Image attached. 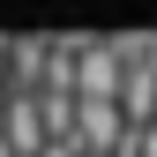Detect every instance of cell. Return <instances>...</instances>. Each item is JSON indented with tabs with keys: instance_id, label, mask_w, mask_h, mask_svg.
Wrapping results in <instances>:
<instances>
[{
	"instance_id": "6da1fadb",
	"label": "cell",
	"mask_w": 157,
	"mask_h": 157,
	"mask_svg": "<svg viewBox=\"0 0 157 157\" xmlns=\"http://www.w3.org/2000/svg\"><path fill=\"white\" fill-rule=\"evenodd\" d=\"M127 67H135L127 37H82V67H75V97H105V105H120V90H127Z\"/></svg>"
},
{
	"instance_id": "7a4b0ae2",
	"label": "cell",
	"mask_w": 157,
	"mask_h": 157,
	"mask_svg": "<svg viewBox=\"0 0 157 157\" xmlns=\"http://www.w3.org/2000/svg\"><path fill=\"white\" fill-rule=\"evenodd\" d=\"M127 135H135V127H127V112H120V105L82 97V112H75V142H82V157H112Z\"/></svg>"
},
{
	"instance_id": "3957f363",
	"label": "cell",
	"mask_w": 157,
	"mask_h": 157,
	"mask_svg": "<svg viewBox=\"0 0 157 157\" xmlns=\"http://www.w3.org/2000/svg\"><path fill=\"white\" fill-rule=\"evenodd\" d=\"M45 67H52V37L15 30V45H8V82H15V97H37V90H45Z\"/></svg>"
},
{
	"instance_id": "277c9868",
	"label": "cell",
	"mask_w": 157,
	"mask_h": 157,
	"mask_svg": "<svg viewBox=\"0 0 157 157\" xmlns=\"http://www.w3.org/2000/svg\"><path fill=\"white\" fill-rule=\"evenodd\" d=\"M0 142H8V157H45V112H37V97H15L8 120H0Z\"/></svg>"
},
{
	"instance_id": "5b68a950",
	"label": "cell",
	"mask_w": 157,
	"mask_h": 157,
	"mask_svg": "<svg viewBox=\"0 0 157 157\" xmlns=\"http://www.w3.org/2000/svg\"><path fill=\"white\" fill-rule=\"evenodd\" d=\"M120 112H127V127H157V75H150V60H135V67H127Z\"/></svg>"
},
{
	"instance_id": "8992f818",
	"label": "cell",
	"mask_w": 157,
	"mask_h": 157,
	"mask_svg": "<svg viewBox=\"0 0 157 157\" xmlns=\"http://www.w3.org/2000/svg\"><path fill=\"white\" fill-rule=\"evenodd\" d=\"M142 157H157V127H142Z\"/></svg>"
},
{
	"instance_id": "52a82bcc",
	"label": "cell",
	"mask_w": 157,
	"mask_h": 157,
	"mask_svg": "<svg viewBox=\"0 0 157 157\" xmlns=\"http://www.w3.org/2000/svg\"><path fill=\"white\" fill-rule=\"evenodd\" d=\"M150 75H157V30H150Z\"/></svg>"
}]
</instances>
